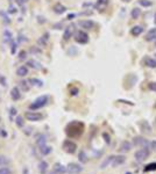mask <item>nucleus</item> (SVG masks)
I'll list each match as a JSON object with an SVG mask.
<instances>
[{
    "label": "nucleus",
    "mask_w": 156,
    "mask_h": 174,
    "mask_svg": "<svg viewBox=\"0 0 156 174\" xmlns=\"http://www.w3.org/2000/svg\"><path fill=\"white\" fill-rule=\"evenodd\" d=\"M83 132H84V124L78 121H74V122L69 123L65 128V134L70 138L80 137L83 135Z\"/></svg>",
    "instance_id": "obj_1"
},
{
    "label": "nucleus",
    "mask_w": 156,
    "mask_h": 174,
    "mask_svg": "<svg viewBox=\"0 0 156 174\" xmlns=\"http://www.w3.org/2000/svg\"><path fill=\"white\" fill-rule=\"evenodd\" d=\"M49 101V96L48 95H41L39 96L34 102H32L29 104V109L32 110H37V109H41L42 107H44Z\"/></svg>",
    "instance_id": "obj_2"
},
{
    "label": "nucleus",
    "mask_w": 156,
    "mask_h": 174,
    "mask_svg": "<svg viewBox=\"0 0 156 174\" xmlns=\"http://www.w3.org/2000/svg\"><path fill=\"white\" fill-rule=\"evenodd\" d=\"M149 150L148 149H140V150H138L136 152H135V155H134V157H135V160L136 161H139V163H142V161H145L148 157H149Z\"/></svg>",
    "instance_id": "obj_3"
},
{
    "label": "nucleus",
    "mask_w": 156,
    "mask_h": 174,
    "mask_svg": "<svg viewBox=\"0 0 156 174\" xmlns=\"http://www.w3.org/2000/svg\"><path fill=\"white\" fill-rule=\"evenodd\" d=\"M63 149H64V151H65L67 153L74 155V153L76 152V150H77V145H76V143H74L72 141L67 139V141L63 143Z\"/></svg>",
    "instance_id": "obj_4"
},
{
    "label": "nucleus",
    "mask_w": 156,
    "mask_h": 174,
    "mask_svg": "<svg viewBox=\"0 0 156 174\" xmlns=\"http://www.w3.org/2000/svg\"><path fill=\"white\" fill-rule=\"evenodd\" d=\"M75 41L78 42V43H80V44H85V43L89 42V35L85 31L79 30V31H77L75 34Z\"/></svg>",
    "instance_id": "obj_5"
},
{
    "label": "nucleus",
    "mask_w": 156,
    "mask_h": 174,
    "mask_svg": "<svg viewBox=\"0 0 156 174\" xmlns=\"http://www.w3.org/2000/svg\"><path fill=\"white\" fill-rule=\"evenodd\" d=\"M25 117L28 120V121H33V122H37L43 118V115L40 114V113H35V111H27L25 114Z\"/></svg>",
    "instance_id": "obj_6"
},
{
    "label": "nucleus",
    "mask_w": 156,
    "mask_h": 174,
    "mask_svg": "<svg viewBox=\"0 0 156 174\" xmlns=\"http://www.w3.org/2000/svg\"><path fill=\"white\" fill-rule=\"evenodd\" d=\"M134 145L141 146V148H143V149H148V146L150 145V143H149L147 139L142 138V137H135V138H134Z\"/></svg>",
    "instance_id": "obj_7"
},
{
    "label": "nucleus",
    "mask_w": 156,
    "mask_h": 174,
    "mask_svg": "<svg viewBox=\"0 0 156 174\" xmlns=\"http://www.w3.org/2000/svg\"><path fill=\"white\" fill-rule=\"evenodd\" d=\"M67 170H68V172H69V173H71V174H78V173H80V172L83 171V167H82L80 165H78V164L71 163V164H69V165H68Z\"/></svg>",
    "instance_id": "obj_8"
},
{
    "label": "nucleus",
    "mask_w": 156,
    "mask_h": 174,
    "mask_svg": "<svg viewBox=\"0 0 156 174\" xmlns=\"http://www.w3.org/2000/svg\"><path fill=\"white\" fill-rule=\"evenodd\" d=\"M68 170H67V167H64L62 164H60V163H56L55 165H54V167H53V172L50 174H64L67 172Z\"/></svg>",
    "instance_id": "obj_9"
},
{
    "label": "nucleus",
    "mask_w": 156,
    "mask_h": 174,
    "mask_svg": "<svg viewBox=\"0 0 156 174\" xmlns=\"http://www.w3.org/2000/svg\"><path fill=\"white\" fill-rule=\"evenodd\" d=\"M78 26H79L80 28H83V29L89 30V29H92V28H93L94 23H93V21H91V20H82V21H78Z\"/></svg>",
    "instance_id": "obj_10"
},
{
    "label": "nucleus",
    "mask_w": 156,
    "mask_h": 174,
    "mask_svg": "<svg viewBox=\"0 0 156 174\" xmlns=\"http://www.w3.org/2000/svg\"><path fill=\"white\" fill-rule=\"evenodd\" d=\"M125 161H126V157L125 156H115L114 159H113V161H112V166L117 167L119 165H122Z\"/></svg>",
    "instance_id": "obj_11"
},
{
    "label": "nucleus",
    "mask_w": 156,
    "mask_h": 174,
    "mask_svg": "<svg viewBox=\"0 0 156 174\" xmlns=\"http://www.w3.org/2000/svg\"><path fill=\"white\" fill-rule=\"evenodd\" d=\"M131 149H132V144H131L129 142L125 141V142L121 143L119 150H120V152H128V151H131Z\"/></svg>",
    "instance_id": "obj_12"
},
{
    "label": "nucleus",
    "mask_w": 156,
    "mask_h": 174,
    "mask_svg": "<svg viewBox=\"0 0 156 174\" xmlns=\"http://www.w3.org/2000/svg\"><path fill=\"white\" fill-rule=\"evenodd\" d=\"M155 40H156V28H153V29H150V30L147 33V35H146V41L150 42V41H155Z\"/></svg>",
    "instance_id": "obj_13"
},
{
    "label": "nucleus",
    "mask_w": 156,
    "mask_h": 174,
    "mask_svg": "<svg viewBox=\"0 0 156 174\" xmlns=\"http://www.w3.org/2000/svg\"><path fill=\"white\" fill-rule=\"evenodd\" d=\"M11 96H12V99L14 100V101H16V100H19L20 97H21V93H20V89L18 88V87H14L12 90H11Z\"/></svg>",
    "instance_id": "obj_14"
},
{
    "label": "nucleus",
    "mask_w": 156,
    "mask_h": 174,
    "mask_svg": "<svg viewBox=\"0 0 156 174\" xmlns=\"http://www.w3.org/2000/svg\"><path fill=\"white\" fill-rule=\"evenodd\" d=\"M142 33H143V28H142L141 26H135V27H133L132 30H131V34H132L133 36H139V35H141Z\"/></svg>",
    "instance_id": "obj_15"
},
{
    "label": "nucleus",
    "mask_w": 156,
    "mask_h": 174,
    "mask_svg": "<svg viewBox=\"0 0 156 174\" xmlns=\"http://www.w3.org/2000/svg\"><path fill=\"white\" fill-rule=\"evenodd\" d=\"M4 42L5 43H13V36L7 29L4 30Z\"/></svg>",
    "instance_id": "obj_16"
},
{
    "label": "nucleus",
    "mask_w": 156,
    "mask_h": 174,
    "mask_svg": "<svg viewBox=\"0 0 156 174\" xmlns=\"http://www.w3.org/2000/svg\"><path fill=\"white\" fill-rule=\"evenodd\" d=\"M145 64H146L148 68L155 69L156 68V59H153V58H150V57H146V58H145Z\"/></svg>",
    "instance_id": "obj_17"
},
{
    "label": "nucleus",
    "mask_w": 156,
    "mask_h": 174,
    "mask_svg": "<svg viewBox=\"0 0 156 174\" xmlns=\"http://www.w3.org/2000/svg\"><path fill=\"white\" fill-rule=\"evenodd\" d=\"M47 170H48V163H47V161H43V160L40 161V164H39V171H40V173L46 174Z\"/></svg>",
    "instance_id": "obj_18"
},
{
    "label": "nucleus",
    "mask_w": 156,
    "mask_h": 174,
    "mask_svg": "<svg viewBox=\"0 0 156 174\" xmlns=\"http://www.w3.org/2000/svg\"><path fill=\"white\" fill-rule=\"evenodd\" d=\"M16 74H18L19 77H25V76L28 74V69H27L26 66H20V68L16 70Z\"/></svg>",
    "instance_id": "obj_19"
},
{
    "label": "nucleus",
    "mask_w": 156,
    "mask_h": 174,
    "mask_svg": "<svg viewBox=\"0 0 156 174\" xmlns=\"http://www.w3.org/2000/svg\"><path fill=\"white\" fill-rule=\"evenodd\" d=\"M46 143H47V137H46L44 135H39L37 139H36L37 146L40 148V146H42V145H46Z\"/></svg>",
    "instance_id": "obj_20"
},
{
    "label": "nucleus",
    "mask_w": 156,
    "mask_h": 174,
    "mask_svg": "<svg viewBox=\"0 0 156 174\" xmlns=\"http://www.w3.org/2000/svg\"><path fill=\"white\" fill-rule=\"evenodd\" d=\"M39 150H40L41 155H43V156H48V155L51 152V148L48 146V145H42V146H40Z\"/></svg>",
    "instance_id": "obj_21"
},
{
    "label": "nucleus",
    "mask_w": 156,
    "mask_h": 174,
    "mask_svg": "<svg viewBox=\"0 0 156 174\" xmlns=\"http://www.w3.org/2000/svg\"><path fill=\"white\" fill-rule=\"evenodd\" d=\"M54 10H55V13H57V14H63V13L67 10V8H65L63 5L57 3V5L54 6Z\"/></svg>",
    "instance_id": "obj_22"
},
{
    "label": "nucleus",
    "mask_w": 156,
    "mask_h": 174,
    "mask_svg": "<svg viewBox=\"0 0 156 174\" xmlns=\"http://www.w3.org/2000/svg\"><path fill=\"white\" fill-rule=\"evenodd\" d=\"M78 159H79V161H80L82 164H86V163H87V160H89L87 155H86L84 151H80V152L78 153Z\"/></svg>",
    "instance_id": "obj_23"
},
{
    "label": "nucleus",
    "mask_w": 156,
    "mask_h": 174,
    "mask_svg": "<svg viewBox=\"0 0 156 174\" xmlns=\"http://www.w3.org/2000/svg\"><path fill=\"white\" fill-rule=\"evenodd\" d=\"M72 30H74V29H72V26L67 28V30H65V33H64V36H63L65 41H67V40H69V38L71 37V35H72Z\"/></svg>",
    "instance_id": "obj_24"
},
{
    "label": "nucleus",
    "mask_w": 156,
    "mask_h": 174,
    "mask_svg": "<svg viewBox=\"0 0 156 174\" xmlns=\"http://www.w3.org/2000/svg\"><path fill=\"white\" fill-rule=\"evenodd\" d=\"M113 159H114V156H110L108 158H106V159L104 160V163L100 165V167H101V168H105V167H106V166H107L111 161H113Z\"/></svg>",
    "instance_id": "obj_25"
},
{
    "label": "nucleus",
    "mask_w": 156,
    "mask_h": 174,
    "mask_svg": "<svg viewBox=\"0 0 156 174\" xmlns=\"http://www.w3.org/2000/svg\"><path fill=\"white\" fill-rule=\"evenodd\" d=\"M107 3H108V0H98V2H97V7H98L99 9H104V8L106 7Z\"/></svg>",
    "instance_id": "obj_26"
},
{
    "label": "nucleus",
    "mask_w": 156,
    "mask_h": 174,
    "mask_svg": "<svg viewBox=\"0 0 156 174\" xmlns=\"http://www.w3.org/2000/svg\"><path fill=\"white\" fill-rule=\"evenodd\" d=\"M140 14H141V10H140L139 8H134V9L132 10V13H131V15H132V19H139Z\"/></svg>",
    "instance_id": "obj_27"
},
{
    "label": "nucleus",
    "mask_w": 156,
    "mask_h": 174,
    "mask_svg": "<svg viewBox=\"0 0 156 174\" xmlns=\"http://www.w3.org/2000/svg\"><path fill=\"white\" fill-rule=\"evenodd\" d=\"M29 83H30V85H35V86H37V87L43 86V83H42L41 80H39V79H35V78L30 79V80H29Z\"/></svg>",
    "instance_id": "obj_28"
},
{
    "label": "nucleus",
    "mask_w": 156,
    "mask_h": 174,
    "mask_svg": "<svg viewBox=\"0 0 156 174\" xmlns=\"http://www.w3.org/2000/svg\"><path fill=\"white\" fill-rule=\"evenodd\" d=\"M27 64H28V65H29L30 68H34V69H37V70L42 68V66H41V65H40V64H39L37 62H35V61H29V62H28Z\"/></svg>",
    "instance_id": "obj_29"
},
{
    "label": "nucleus",
    "mask_w": 156,
    "mask_h": 174,
    "mask_svg": "<svg viewBox=\"0 0 156 174\" xmlns=\"http://www.w3.org/2000/svg\"><path fill=\"white\" fill-rule=\"evenodd\" d=\"M7 164H9V159L4 156H0V166H5Z\"/></svg>",
    "instance_id": "obj_30"
},
{
    "label": "nucleus",
    "mask_w": 156,
    "mask_h": 174,
    "mask_svg": "<svg viewBox=\"0 0 156 174\" xmlns=\"http://www.w3.org/2000/svg\"><path fill=\"white\" fill-rule=\"evenodd\" d=\"M156 170V164H149L145 167V172H150V171H155Z\"/></svg>",
    "instance_id": "obj_31"
},
{
    "label": "nucleus",
    "mask_w": 156,
    "mask_h": 174,
    "mask_svg": "<svg viewBox=\"0 0 156 174\" xmlns=\"http://www.w3.org/2000/svg\"><path fill=\"white\" fill-rule=\"evenodd\" d=\"M15 123H16V125H18L19 128H22V127H23V118H22V116H18Z\"/></svg>",
    "instance_id": "obj_32"
},
{
    "label": "nucleus",
    "mask_w": 156,
    "mask_h": 174,
    "mask_svg": "<svg viewBox=\"0 0 156 174\" xmlns=\"http://www.w3.org/2000/svg\"><path fill=\"white\" fill-rule=\"evenodd\" d=\"M139 2H140V5H142V6H145V7H150V6L153 5V2L149 1V0H140Z\"/></svg>",
    "instance_id": "obj_33"
},
{
    "label": "nucleus",
    "mask_w": 156,
    "mask_h": 174,
    "mask_svg": "<svg viewBox=\"0 0 156 174\" xmlns=\"http://www.w3.org/2000/svg\"><path fill=\"white\" fill-rule=\"evenodd\" d=\"M0 174H12L11 170L7 168V167H1L0 168Z\"/></svg>",
    "instance_id": "obj_34"
},
{
    "label": "nucleus",
    "mask_w": 156,
    "mask_h": 174,
    "mask_svg": "<svg viewBox=\"0 0 156 174\" xmlns=\"http://www.w3.org/2000/svg\"><path fill=\"white\" fill-rule=\"evenodd\" d=\"M0 15H1V16H2V17H4V19H2V20H4V21H5V23H9V19H8V17H7V15H6V14H5V13H4V12H1V10H0Z\"/></svg>",
    "instance_id": "obj_35"
},
{
    "label": "nucleus",
    "mask_w": 156,
    "mask_h": 174,
    "mask_svg": "<svg viewBox=\"0 0 156 174\" xmlns=\"http://www.w3.org/2000/svg\"><path fill=\"white\" fill-rule=\"evenodd\" d=\"M20 84H21V87H22L23 90H28L29 89V87L27 86V81H21Z\"/></svg>",
    "instance_id": "obj_36"
},
{
    "label": "nucleus",
    "mask_w": 156,
    "mask_h": 174,
    "mask_svg": "<svg viewBox=\"0 0 156 174\" xmlns=\"http://www.w3.org/2000/svg\"><path fill=\"white\" fill-rule=\"evenodd\" d=\"M103 137L105 138V142H106L107 144H110V142H111V139H110V136H108V135H107L106 132H104V134H103Z\"/></svg>",
    "instance_id": "obj_37"
},
{
    "label": "nucleus",
    "mask_w": 156,
    "mask_h": 174,
    "mask_svg": "<svg viewBox=\"0 0 156 174\" xmlns=\"http://www.w3.org/2000/svg\"><path fill=\"white\" fill-rule=\"evenodd\" d=\"M149 89L155 90L156 92V83H150V84H149Z\"/></svg>",
    "instance_id": "obj_38"
},
{
    "label": "nucleus",
    "mask_w": 156,
    "mask_h": 174,
    "mask_svg": "<svg viewBox=\"0 0 156 174\" xmlns=\"http://www.w3.org/2000/svg\"><path fill=\"white\" fill-rule=\"evenodd\" d=\"M149 146H150V149H153V150H156V141H154V142H152Z\"/></svg>",
    "instance_id": "obj_39"
},
{
    "label": "nucleus",
    "mask_w": 156,
    "mask_h": 174,
    "mask_svg": "<svg viewBox=\"0 0 156 174\" xmlns=\"http://www.w3.org/2000/svg\"><path fill=\"white\" fill-rule=\"evenodd\" d=\"M15 50H16V47H15V44H14V43H12V49H11V52H12V54H15Z\"/></svg>",
    "instance_id": "obj_40"
},
{
    "label": "nucleus",
    "mask_w": 156,
    "mask_h": 174,
    "mask_svg": "<svg viewBox=\"0 0 156 174\" xmlns=\"http://www.w3.org/2000/svg\"><path fill=\"white\" fill-rule=\"evenodd\" d=\"M26 58V52L25 51H21L20 52V59H25Z\"/></svg>",
    "instance_id": "obj_41"
},
{
    "label": "nucleus",
    "mask_w": 156,
    "mask_h": 174,
    "mask_svg": "<svg viewBox=\"0 0 156 174\" xmlns=\"http://www.w3.org/2000/svg\"><path fill=\"white\" fill-rule=\"evenodd\" d=\"M15 12H16V9H15L13 6H9V13H13V14H14Z\"/></svg>",
    "instance_id": "obj_42"
},
{
    "label": "nucleus",
    "mask_w": 156,
    "mask_h": 174,
    "mask_svg": "<svg viewBox=\"0 0 156 174\" xmlns=\"http://www.w3.org/2000/svg\"><path fill=\"white\" fill-rule=\"evenodd\" d=\"M77 93H78L77 88H72V89H71V94H72V95H76Z\"/></svg>",
    "instance_id": "obj_43"
},
{
    "label": "nucleus",
    "mask_w": 156,
    "mask_h": 174,
    "mask_svg": "<svg viewBox=\"0 0 156 174\" xmlns=\"http://www.w3.org/2000/svg\"><path fill=\"white\" fill-rule=\"evenodd\" d=\"M16 114V109L15 108H11V115H15Z\"/></svg>",
    "instance_id": "obj_44"
},
{
    "label": "nucleus",
    "mask_w": 156,
    "mask_h": 174,
    "mask_svg": "<svg viewBox=\"0 0 156 174\" xmlns=\"http://www.w3.org/2000/svg\"><path fill=\"white\" fill-rule=\"evenodd\" d=\"M28 0H18V3L19 5H23V3H26Z\"/></svg>",
    "instance_id": "obj_45"
},
{
    "label": "nucleus",
    "mask_w": 156,
    "mask_h": 174,
    "mask_svg": "<svg viewBox=\"0 0 156 174\" xmlns=\"http://www.w3.org/2000/svg\"><path fill=\"white\" fill-rule=\"evenodd\" d=\"M23 174H28V170H27V168H25V171H23Z\"/></svg>",
    "instance_id": "obj_46"
},
{
    "label": "nucleus",
    "mask_w": 156,
    "mask_h": 174,
    "mask_svg": "<svg viewBox=\"0 0 156 174\" xmlns=\"http://www.w3.org/2000/svg\"><path fill=\"white\" fill-rule=\"evenodd\" d=\"M154 22H155V24H156V13H155V16H154Z\"/></svg>",
    "instance_id": "obj_47"
},
{
    "label": "nucleus",
    "mask_w": 156,
    "mask_h": 174,
    "mask_svg": "<svg viewBox=\"0 0 156 174\" xmlns=\"http://www.w3.org/2000/svg\"><path fill=\"white\" fill-rule=\"evenodd\" d=\"M122 1H124V2H129L131 0H122Z\"/></svg>",
    "instance_id": "obj_48"
},
{
    "label": "nucleus",
    "mask_w": 156,
    "mask_h": 174,
    "mask_svg": "<svg viewBox=\"0 0 156 174\" xmlns=\"http://www.w3.org/2000/svg\"><path fill=\"white\" fill-rule=\"evenodd\" d=\"M155 108H156V103H155Z\"/></svg>",
    "instance_id": "obj_49"
}]
</instances>
